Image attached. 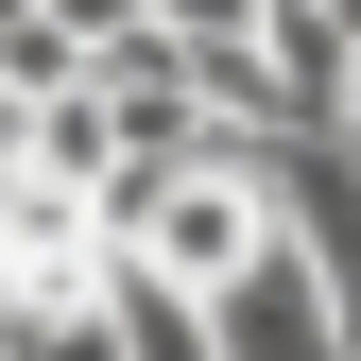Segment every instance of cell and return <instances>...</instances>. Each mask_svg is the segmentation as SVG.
<instances>
[{
    "mask_svg": "<svg viewBox=\"0 0 361 361\" xmlns=\"http://www.w3.org/2000/svg\"><path fill=\"white\" fill-rule=\"evenodd\" d=\"M207 361H344V310H327V258L293 224H258L241 258L207 276Z\"/></svg>",
    "mask_w": 361,
    "mask_h": 361,
    "instance_id": "obj_1",
    "label": "cell"
},
{
    "mask_svg": "<svg viewBox=\"0 0 361 361\" xmlns=\"http://www.w3.org/2000/svg\"><path fill=\"white\" fill-rule=\"evenodd\" d=\"M35 18H52L69 52H104V35H138V0H35Z\"/></svg>",
    "mask_w": 361,
    "mask_h": 361,
    "instance_id": "obj_2",
    "label": "cell"
},
{
    "mask_svg": "<svg viewBox=\"0 0 361 361\" xmlns=\"http://www.w3.org/2000/svg\"><path fill=\"white\" fill-rule=\"evenodd\" d=\"M327 310H344V344H361V241H327Z\"/></svg>",
    "mask_w": 361,
    "mask_h": 361,
    "instance_id": "obj_3",
    "label": "cell"
},
{
    "mask_svg": "<svg viewBox=\"0 0 361 361\" xmlns=\"http://www.w3.org/2000/svg\"><path fill=\"white\" fill-rule=\"evenodd\" d=\"M344 138H361V52H344Z\"/></svg>",
    "mask_w": 361,
    "mask_h": 361,
    "instance_id": "obj_4",
    "label": "cell"
},
{
    "mask_svg": "<svg viewBox=\"0 0 361 361\" xmlns=\"http://www.w3.org/2000/svg\"><path fill=\"white\" fill-rule=\"evenodd\" d=\"M0 155H18V86H0Z\"/></svg>",
    "mask_w": 361,
    "mask_h": 361,
    "instance_id": "obj_5",
    "label": "cell"
},
{
    "mask_svg": "<svg viewBox=\"0 0 361 361\" xmlns=\"http://www.w3.org/2000/svg\"><path fill=\"white\" fill-rule=\"evenodd\" d=\"M327 18H344V35H361V0H327Z\"/></svg>",
    "mask_w": 361,
    "mask_h": 361,
    "instance_id": "obj_6",
    "label": "cell"
},
{
    "mask_svg": "<svg viewBox=\"0 0 361 361\" xmlns=\"http://www.w3.org/2000/svg\"><path fill=\"white\" fill-rule=\"evenodd\" d=\"M344 361H361V344H344Z\"/></svg>",
    "mask_w": 361,
    "mask_h": 361,
    "instance_id": "obj_7",
    "label": "cell"
}]
</instances>
